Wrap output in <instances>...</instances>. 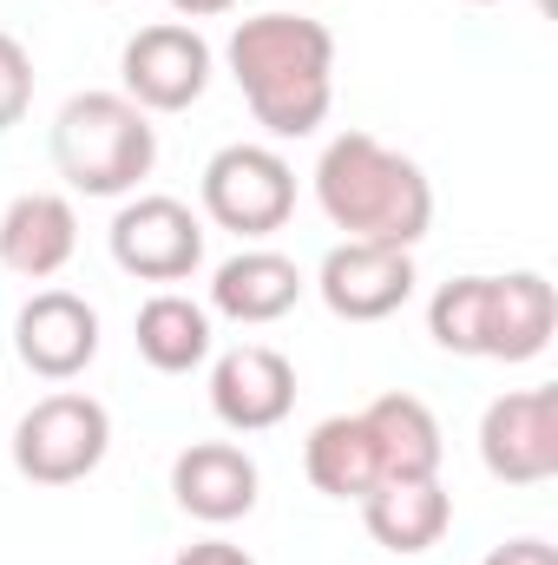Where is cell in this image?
Returning a JSON list of instances; mask_svg holds the SVG:
<instances>
[{"label": "cell", "mask_w": 558, "mask_h": 565, "mask_svg": "<svg viewBox=\"0 0 558 565\" xmlns=\"http://www.w3.org/2000/svg\"><path fill=\"white\" fill-rule=\"evenodd\" d=\"M211 40L184 20H158V26H139L119 53V79H126V99L139 113H184L204 99L211 86Z\"/></svg>", "instance_id": "8992f818"}, {"label": "cell", "mask_w": 558, "mask_h": 565, "mask_svg": "<svg viewBox=\"0 0 558 565\" xmlns=\"http://www.w3.org/2000/svg\"><path fill=\"white\" fill-rule=\"evenodd\" d=\"M132 342L158 375H191L211 355V309L178 296V289H158L132 322Z\"/></svg>", "instance_id": "d6986e66"}, {"label": "cell", "mask_w": 558, "mask_h": 565, "mask_svg": "<svg viewBox=\"0 0 558 565\" xmlns=\"http://www.w3.org/2000/svg\"><path fill=\"white\" fill-rule=\"evenodd\" d=\"M302 289H309V277L296 270V257L257 244V250H237L230 264H217L211 309L230 316V322H244V329H264V322H277V316H289L302 302Z\"/></svg>", "instance_id": "9a60e30c"}, {"label": "cell", "mask_w": 558, "mask_h": 565, "mask_svg": "<svg viewBox=\"0 0 558 565\" xmlns=\"http://www.w3.org/2000/svg\"><path fill=\"white\" fill-rule=\"evenodd\" d=\"M171 565H257L244 546H230V540H197V546H184Z\"/></svg>", "instance_id": "7402d4cb"}, {"label": "cell", "mask_w": 558, "mask_h": 565, "mask_svg": "<svg viewBox=\"0 0 558 565\" xmlns=\"http://www.w3.org/2000/svg\"><path fill=\"white\" fill-rule=\"evenodd\" d=\"M257 460L237 447V440H191L178 460H171V500L204 520V526H230L257 507Z\"/></svg>", "instance_id": "7c38bea8"}, {"label": "cell", "mask_w": 558, "mask_h": 565, "mask_svg": "<svg viewBox=\"0 0 558 565\" xmlns=\"http://www.w3.org/2000/svg\"><path fill=\"white\" fill-rule=\"evenodd\" d=\"M158 164L151 113H139L126 93H73L53 119V171L79 198H126Z\"/></svg>", "instance_id": "3957f363"}, {"label": "cell", "mask_w": 558, "mask_h": 565, "mask_svg": "<svg viewBox=\"0 0 558 565\" xmlns=\"http://www.w3.org/2000/svg\"><path fill=\"white\" fill-rule=\"evenodd\" d=\"M204 217L217 231H237V237H270L289 224L296 211V171L277 145H224L211 164H204Z\"/></svg>", "instance_id": "5b68a950"}, {"label": "cell", "mask_w": 558, "mask_h": 565, "mask_svg": "<svg viewBox=\"0 0 558 565\" xmlns=\"http://www.w3.org/2000/svg\"><path fill=\"white\" fill-rule=\"evenodd\" d=\"M480 565H558V553L546 540H506V546H493Z\"/></svg>", "instance_id": "603a6c76"}, {"label": "cell", "mask_w": 558, "mask_h": 565, "mask_svg": "<svg viewBox=\"0 0 558 565\" xmlns=\"http://www.w3.org/2000/svg\"><path fill=\"white\" fill-rule=\"evenodd\" d=\"M26 106H33V53L13 33H0V132H13Z\"/></svg>", "instance_id": "44dd1931"}, {"label": "cell", "mask_w": 558, "mask_h": 565, "mask_svg": "<svg viewBox=\"0 0 558 565\" xmlns=\"http://www.w3.org/2000/svg\"><path fill=\"white\" fill-rule=\"evenodd\" d=\"M79 250V211L73 198L60 191H20L7 211H0V270L26 282L60 277Z\"/></svg>", "instance_id": "4fadbf2b"}, {"label": "cell", "mask_w": 558, "mask_h": 565, "mask_svg": "<svg viewBox=\"0 0 558 565\" xmlns=\"http://www.w3.org/2000/svg\"><path fill=\"white\" fill-rule=\"evenodd\" d=\"M315 204L348 244L415 250L433 224V184L408 151L382 145L375 132H342L315 158Z\"/></svg>", "instance_id": "7a4b0ae2"}, {"label": "cell", "mask_w": 558, "mask_h": 565, "mask_svg": "<svg viewBox=\"0 0 558 565\" xmlns=\"http://www.w3.org/2000/svg\"><path fill=\"white\" fill-rule=\"evenodd\" d=\"M302 473H309V487L329 493V500H368V493L382 487V467H375V440H368L362 415H329V422L309 427V440H302Z\"/></svg>", "instance_id": "ac0fdd59"}, {"label": "cell", "mask_w": 558, "mask_h": 565, "mask_svg": "<svg viewBox=\"0 0 558 565\" xmlns=\"http://www.w3.org/2000/svg\"><path fill=\"white\" fill-rule=\"evenodd\" d=\"M106 454H112V415H106V402H93L79 388L33 402L13 427V467L33 487H79L86 473H99Z\"/></svg>", "instance_id": "277c9868"}, {"label": "cell", "mask_w": 558, "mask_h": 565, "mask_svg": "<svg viewBox=\"0 0 558 565\" xmlns=\"http://www.w3.org/2000/svg\"><path fill=\"white\" fill-rule=\"evenodd\" d=\"M224 60L270 139H309L335 106V33L322 20L302 13L237 20Z\"/></svg>", "instance_id": "6da1fadb"}, {"label": "cell", "mask_w": 558, "mask_h": 565, "mask_svg": "<svg viewBox=\"0 0 558 565\" xmlns=\"http://www.w3.org/2000/svg\"><path fill=\"white\" fill-rule=\"evenodd\" d=\"M486 282L493 277H453L433 289L427 302V335L447 349V355H480L486 342Z\"/></svg>", "instance_id": "ffe728a7"}, {"label": "cell", "mask_w": 558, "mask_h": 565, "mask_svg": "<svg viewBox=\"0 0 558 565\" xmlns=\"http://www.w3.org/2000/svg\"><path fill=\"white\" fill-rule=\"evenodd\" d=\"M362 427L375 440V467L382 480H440V422L420 395H375L362 408Z\"/></svg>", "instance_id": "2e32d148"}, {"label": "cell", "mask_w": 558, "mask_h": 565, "mask_svg": "<svg viewBox=\"0 0 558 565\" xmlns=\"http://www.w3.org/2000/svg\"><path fill=\"white\" fill-rule=\"evenodd\" d=\"M558 329V289L539 270H513V277L486 282V342L480 362H533L552 349Z\"/></svg>", "instance_id": "5bb4252c"}, {"label": "cell", "mask_w": 558, "mask_h": 565, "mask_svg": "<svg viewBox=\"0 0 558 565\" xmlns=\"http://www.w3.org/2000/svg\"><path fill=\"white\" fill-rule=\"evenodd\" d=\"M480 460L506 487H546L558 473V388H513L480 415Z\"/></svg>", "instance_id": "ba28073f"}, {"label": "cell", "mask_w": 558, "mask_h": 565, "mask_svg": "<svg viewBox=\"0 0 558 565\" xmlns=\"http://www.w3.org/2000/svg\"><path fill=\"white\" fill-rule=\"evenodd\" d=\"M13 349L40 382H73L99 355V309L73 289H40L13 316Z\"/></svg>", "instance_id": "30bf717a"}, {"label": "cell", "mask_w": 558, "mask_h": 565, "mask_svg": "<svg viewBox=\"0 0 558 565\" xmlns=\"http://www.w3.org/2000/svg\"><path fill=\"white\" fill-rule=\"evenodd\" d=\"M473 7H500V0H473Z\"/></svg>", "instance_id": "d4e9b609"}, {"label": "cell", "mask_w": 558, "mask_h": 565, "mask_svg": "<svg viewBox=\"0 0 558 565\" xmlns=\"http://www.w3.org/2000/svg\"><path fill=\"white\" fill-rule=\"evenodd\" d=\"M315 296L329 302V316L342 322H382L415 296V250H388V244H335L315 270Z\"/></svg>", "instance_id": "8fae6325"}, {"label": "cell", "mask_w": 558, "mask_h": 565, "mask_svg": "<svg viewBox=\"0 0 558 565\" xmlns=\"http://www.w3.org/2000/svg\"><path fill=\"white\" fill-rule=\"evenodd\" d=\"M237 0H171V13H184V20H217V13H230Z\"/></svg>", "instance_id": "cb8c5ba5"}, {"label": "cell", "mask_w": 558, "mask_h": 565, "mask_svg": "<svg viewBox=\"0 0 558 565\" xmlns=\"http://www.w3.org/2000/svg\"><path fill=\"white\" fill-rule=\"evenodd\" d=\"M112 264L139 282H184L204 264V224L191 204L151 191V198H126L112 217Z\"/></svg>", "instance_id": "52a82bcc"}, {"label": "cell", "mask_w": 558, "mask_h": 565, "mask_svg": "<svg viewBox=\"0 0 558 565\" xmlns=\"http://www.w3.org/2000/svg\"><path fill=\"white\" fill-rule=\"evenodd\" d=\"M211 408L230 434H270L296 408V362L270 342L224 349L211 362Z\"/></svg>", "instance_id": "9c48e42d"}, {"label": "cell", "mask_w": 558, "mask_h": 565, "mask_svg": "<svg viewBox=\"0 0 558 565\" xmlns=\"http://www.w3.org/2000/svg\"><path fill=\"white\" fill-rule=\"evenodd\" d=\"M362 520H368V540L388 546V553H433L453 526V500L440 480H382L368 500H362Z\"/></svg>", "instance_id": "e0dca14e"}]
</instances>
